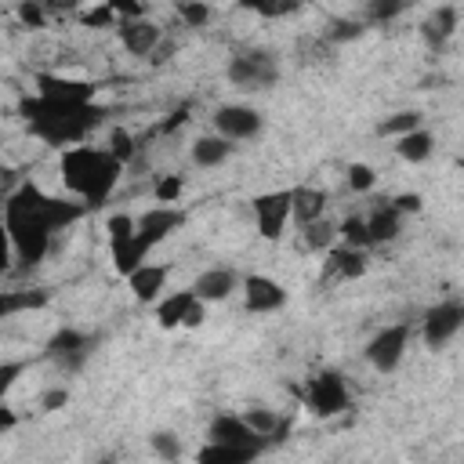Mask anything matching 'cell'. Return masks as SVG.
Listing matches in <instances>:
<instances>
[{"label": "cell", "mask_w": 464, "mask_h": 464, "mask_svg": "<svg viewBox=\"0 0 464 464\" xmlns=\"http://www.w3.org/2000/svg\"><path fill=\"white\" fill-rule=\"evenodd\" d=\"M250 210H254V225L261 232V239L279 243L286 232V221H290V188H272V192L254 196Z\"/></svg>", "instance_id": "obj_10"}, {"label": "cell", "mask_w": 464, "mask_h": 464, "mask_svg": "<svg viewBox=\"0 0 464 464\" xmlns=\"http://www.w3.org/2000/svg\"><path fill=\"white\" fill-rule=\"evenodd\" d=\"M167 276H170V268H167V265H152V261H141V265H138L134 272H127L123 279H127L130 294H134L141 304H149V301H156V297H160V290H163Z\"/></svg>", "instance_id": "obj_18"}, {"label": "cell", "mask_w": 464, "mask_h": 464, "mask_svg": "<svg viewBox=\"0 0 464 464\" xmlns=\"http://www.w3.org/2000/svg\"><path fill=\"white\" fill-rule=\"evenodd\" d=\"M192 304H196V294H192V290H174L170 297H163V301L156 304V323H160L163 330H174V326L185 323V315H188Z\"/></svg>", "instance_id": "obj_26"}, {"label": "cell", "mask_w": 464, "mask_h": 464, "mask_svg": "<svg viewBox=\"0 0 464 464\" xmlns=\"http://www.w3.org/2000/svg\"><path fill=\"white\" fill-rule=\"evenodd\" d=\"M80 18H83V25H87V29H109V25H116V14H112V7H109V4L91 7V11H83Z\"/></svg>", "instance_id": "obj_41"}, {"label": "cell", "mask_w": 464, "mask_h": 464, "mask_svg": "<svg viewBox=\"0 0 464 464\" xmlns=\"http://www.w3.org/2000/svg\"><path fill=\"white\" fill-rule=\"evenodd\" d=\"M243 420H246V424H250L265 442H268V439H279V435H283V428H286V420H283L279 413H272L268 406H254V410H246V413H243Z\"/></svg>", "instance_id": "obj_27"}, {"label": "cell", "mask_w": 464, "mask_h": 464, "mask_svg": "<svg viewBox=\"0 0 464 464\" xmlns=\"http://www.w3.org/2000/svg\"><path fill=\"white\" fill-rule=\"evenodd\" d=\"M44 7H47V11H76L80 0H44Z\"/></svg>", "instance_id": "obj_48"}, {"label": "cell", "mask_w": 464, "mask_h": 464, "mask_svg": "<svg viewBox=\"0 0 464 464\" xmlns=\"http://www.w3.org/2000/svg\"><path fill=\"white\" fill-rule=\"evenodd\" d=\"M366 272V254L355 246H337L326 254V276L334 279H355Z\"/></svg>", "instance_id": "obj_24"}, {"label": "cell", "mask_w": 464, "mask_h": 464, "mask_svg": "<svg viewBox=\"0 0 464 464\" xmlns=\"http://www.w3.org/2000/svg\"><path fill=\"white\" fill-rule=\"evenodd\" d=\"M188 221V214L178 207V203H156V207H149V210H141L138 218H134V246L149 257L167 236H174L181 225Z\"/></svg>", "instance_id": "obj_4"}, {"label": "cell", "mask_w": 464, "mask_h": 464, "mask_svg": "<svg viewBox=\"0 0 464 464\" xmlns=\"http://www.w3.org/2000/svg\"><path fill=\"white\" fill-rule=\"evenodd\" d=\"M105 4L112 7L116 22H120V18H141V14H145V0H105Z\"/></svg>", "instance_id": "obj_42"}, {"label": "cell", "mask_w": 464, "mask_h": 464, "mask_svg": "<svg viewBox=\"0 0 464 464\" xmlns=\"http://www.w3.org/2000/svg\"><path fill=\"white\" fill-rule=\"evenodd\" d=\"M207 439L210 442H239V446H257V450H265L268 442L243 420V413H232V410H221V413H214L210 417V424H207Z\"/></svg>", "instance_id": "obj_14"}, {"label": "cell", "mask_w": 464, "mask_h": 464, "mask_svg": "<svg viewBox=\"0 0 464 464\" xmlns=\"http://www.w3.org/2000/svg\"><path fill=\"white\" fill-rule=\"evenodd\" d=\"M14 14H18V22H22L25 29H44V25H47V7H44V0H22V4L14 7Z\"/></svg>", "instance_id": "obj_34"}, {"label": "cell", "mask_w": 464, "mask_h": 464, "mask_svg": "<svg viewBox=\"0 0 464 464\" xmlns=\"http://www.w3.org/2000/svg\"><path fill=\"white\" fill-rule=\"evenodd\" d=\"M29 370V359H4L0 362V402L7 399V392L18 384V377Z\"/></svg>", "instance_id": "obj_38"}, {"label": "cell", "mask_w": 464, "mask_h": 464, "mask_svg": "<svg viewBox=\"0 0 464 464\" xmlns=\"http://www.w3.org/2000/svg\"><path fill=\"white\" fill-rule=\"evenodd\" d=\"M228 83L243 91H265L279 80V62L272 51H243L228 62Z\"/></svg>", "instance_id": "obj_6"}, {"label": "cell", "mask_w": 464, "mask_h": 464, "mask_svg": "<svg viewBox=\"0 0 464 464\" xmlns=\"http://www.w3.org/2000/svg\"><path fill=\"white\" fill-rule=\"evenodd\" d=\"M174 11H178V18H181L188 29H203V25L210 22V7H207L203 0H178Z\"/></svg>", "instance_id": "obj_32"}, {"label": "cell", "mask_w": 464, "mask_h": 464, "mask_svg": "<svg viewBox=\"0 0 464 464\" xmlns=\"http://www.w3.org/2000/svg\"><path fill=\"white\" fill-rule=\"evenodd\" d=\"M14 254H11V239H7V225H4V192H0V276L11 268Z\"/></svg>", "instance_id": "obj_43"}, {"label": "cell", "mask_w": 464, "mask_h": 464, "mask_svg": "<svg viewBox=\"0 0 464 464\" xmlns=\"http://www.w3.org/2000/svg\"><path fill=\"white\" fill-rule=\"evenodd\" d=\"M326 214V192L315 185H294L290 188V218L297 225H308Z\"/></svg>", "instance_id": "obj_20"}, {"label": "cell", "mask_w": 464, "mask_h": 464, "mask_svg": "<svg viewBox=\"0 0 464 464\" xmlns=\"http://www.w3.org/2000/svg\"><path fill=\"white\" fill-rule=\"evenodd\" d=\"M149 446H152V453L163 457V460H178V457L185 453V446H181V439H178L174 431H152V435H149Z\"/></svg>", "instance_id": "obj_33"}, {"label": "cell", "mask_w": 464, "mask_h": 464, "mask_svg": "<svg viewBox=\"0 0 464 464\" xmlns=\"http://www.w3.org/2000/svg\"><path fill=\"white\" fill-rule=\"evenodd\" d=\"M94 348H98V334H87V330H76V326H62L58 334H51L44 355L51 362H58L62 370L76 373L94 355Z\"/></svg>", "instance_id": "obj_8"}, {"label": "cell", "mask_w": 464, "mask_h": 464, "mask_svg": "<svg viewBox=\"0 0 464 464\" xmlns=\"http://www.w3.org/2000/svg\"><path fill=\"white\" fill-rule=\"evenodd\" d=\"M51 301L47 290H4L0 286V319H11L18 312H36Z\"/></svg>", "instance_id": "obj_25"}, {"label": "cell", "mask_w": 464, "mask_h": 464, "mask_svg": "<svg viewBox=\"0 0 464 464\" xmlns=\"http://www.w3.org/2000/svg\"><path fill=\"white\" fill-rule=\"evenodd\" d=\"M109 152L127 167L130 160H134V152H138V145H134V138H130V130H123V127H116L112 134H109Z\"/></svg>", "instance_id": "obj_36"}, {"label": "cell", "mask_w": 464, "mask_h": 464, "mask_svg": "<svg viewBox=\"0 0 464 464\" xmlns=\"http://www.w3.org/2000/svg\"><path fill=\"white\" fill-rule=\"evenodd\" d=\"M18 112L25 120V130L54 149L87 141V134L94 127H102V120L109 116L105 105L91 102H76V98H47V94H29L18 102Z\"/></svg>", "instance_id": "obj_2"}, {"label": "cell", "mask_w": 464, "mask_h": 464, "mask_svg": "<svg viewBox=\"0 0 464 464\" xmlns=\"http://www.w3.org/2000/svg\"><path fill=\"white\" fill-rule=\"evenodd\" d=\"M410 337H413V326L410 323H392L384 330H377V337L366 344V362L377 370V373H392L406 348H410Z\"/></svg>", "instance_id": "obj_9"}, {"label": "cell", "mask_w": 464, "mask_h": 464, "mask_svg": "<svg viewBox=\"0 0 464 464\" xmlns=\"http://www.w3.org/2000/svg\"><path fill=\"white\" fill-rule=\"evenodd\" d=\"M105 228H109V243H123V239L134 236V218L130 214H112L105 221Z\"/></svg>", "instance_id": "obj_40"}, {"label": "cell", "mask_w": 464, "mask_h": 464, "mask_svg": "<svg viewBox=\"0 0 464 464\" xmlns=\"http://www.w3.org/2000/svg\"><path fill=\"white\" fill-rule=\"evenodd\" d=\"M362 33V22H334L330 40H355Z\"/></svg>", "instance_id": "obj_45"}, {"label": "cell", "mask_w": 464, "mask_h": 464, "mask_svg": "<svg viewBox=\"0 0 464 464\" xmlns=\"http://www.w3.org/2000/svg\"><path fill=\"white\" fill-rule=\"evenodd\" d=\"M181 192H185V178H181V174H163V178L152 185L156 203H178Z\"/></svg>", "instance_id": "obj_35"}, {"label": "cell", "mask_w": 464, "mask_h": 464, "mask_svg": "<svg viewBox=\"0 0 464 464\" xmlns=\"http://www.w3.org/2000/svg\"><path fill=\"white\" fill-rule=\"evenodd\" d=\"M406 4L410 0H370L366 4V18L370 22H392V18H399L406 11Z\"/></svg>", "instance_id": "obj_37"}, {"label": "cell", "mask_w": 464, "mask_h": 464, "mask_svg": "<svg viewBox=\"0 0 464 464\" xmlns=\"http://www.w3.org/2000/svg\"><path fill=\"white\" fill-rule=\"evenodd\" d=\"M214 130L228 141H250L265 130V116L250 105H218L214 109Z\"/></svg>", "instance_id": "obj_11"}, {"label": "cell", "mask_w": 464, "mask_h": 464, "mask_svg": "<svg viewBox=\"0 0 464 464\" xmlns=\"http://www.w3.org/2000/svg\"><path fill=\"white\" fill-rule=\"evenodd\" d=\"M420 112H413V109H406V112H392L388 120H381L377 123V134L381 138H399V134H406V130H413V127H420Z\"/></svg>", "instance_id": "obj_30"}, {"label": "cell", "mask_w": 464, "mask_h": 464, "mask_svg": "<svg viewBox=\"0 0 464 464\" xmlns=\"http://www.w3.org/2000/svg\"><path fill=\"white\" fill-rule=\"evenodd\" d=\"M116 36L123 44V51L138 54V58H149L156 54V47L163 44V25H156L152 18H120L116 22Z\"/></svg>", "instance_id": "obj_13"}, {"label": "cell", "mask_w": 464, "mask_h": 464, "mask_svg": "<svg viewBox=\"0 0 464 464\" xmlns=\"http://www.w3.org/2000/svg\"><path fill=\"white\" fill-rule=\"evenodd\" d=\"M65 402H69V392L65 388H47L40 395V410H62Z\"/></svg>", "instance_id": "obj_44"}, {"label": "cell", "mask_w": 464, "mask_h": 464, "mask_svg": "<svg viewBox=\"0 0 464 464\" xmlns=\"http://www.w3.org/2000/svg\"><path fill=\"white\" fill-rule=\"evenodd\" d=\"M392 203H395L399 214H417V210H420V196H417V192H402V196H395Z\"/></svg>", "instance_id": "obj_46"}, {"label": "cell", "mask_w": 464, "mask_h": 464, "mask_svg": "<svg viewBox=\"0 0 464 464\" xmlns=\"http://www.w3.org/2000/svg\"><path fill=\"white\" fill-rule=\"evenodd\" d=\"M33 83H36V94H47V98H76V102H91V98L98 94L94 83H87V80H69V76H58V72H36Z\"/></svg>", "instance_id": "obj_17"}, {"label": "cell", "mask_w": 464, "mask_h": 464, "mask_svg": "<svg viewBox=\"0 0 464 464\" xmlns=\"http://www.w3.org/2000/svg\"><path fill=\"white\" fill-rule=\"evenodd\" d=\"M457 22H460V11L453 7V4H439L424 22H420V36H424V44L439 54V51H446V44L453 40V33H457Z\"/></svg>", "instance_id": "obj_16"}, {"label": "cell", "mask_w": 464, "mask_h": 464, "mask_svg": "<svg viewBox=\"0 0 464 464\" xmlns=\"http://www.w3.org/2000/svg\"><path fill=\"white\" fill-rule=\"evenodd\" d=\"M348 188L352 192H370L373 185H377V174H373V167H366V163H348Z\"/></svg>", "instance_id": "obj_39"}, {"label": "cell", "mask_w": 464, "mask_h": 464, "mask_svg": "<svg viewBox=\"0 0 464 464\" xmlns=\"http://www.w3.org/2000/svg\"><path fill=\"white\" fill-rule=\"evenodd\" d=\"M14 424H18V413H14L11 406H4V402H0V431H11Z\"/></svg>", "instance_id": "obj_47"}, {"label": "cell", "mask_w": 464, "mask_h": 464, "mask_svg": "<svg viewBox=\"0 0 464 464\" xmlns=\"http://www.w3.org/2000/svg\"><path fill=\"white\" fill-rule=\"evenodd\" d=\"M239 290H243V304L246 312L254 315H265V312H279L286 304V290L283 283H276L272 276H261V272H250L239 279Z\"/></svg>", "instance_id": "obj_12"}, {"label": "cell", "mask_w": 464, "mask_h": 464, "mask_svg": "<svg viewBox=\"0 0 464 464\" xmlns=\"http://www.w3.org/2000/svg\"><path fill=\"white\" fill-rule=\"evenodd\" d=\"M431 149H435V138L424 127H413V130H406V134L395 138V156L406 160V163H424L431 156Z\"/></svg>", "instance_id": "obj_23"}, {"label": "cell", "mask_w": 464, "mask_h": 464, "mask_svg": "<svg viewBox=\"0 0 464 464\" xmlns=\"http://www.w3.org/2000/svg\"><path fill=\"white\" fill-rule=\"evenodd\" d=\"M366 232H370V246H381V243H392L395 236H399V228H402V214L395 210V203L392 199H381L366 218Z\"/></svg>", "instance_id": "obj_19"}, {"label": "cell", "mask_w": 464, "mask_h": 464, "mask_svg": "<svg viewBox=\"0 0 464 464\" xmlns=\"http://www.w3.org/2000/svg\"><path fill=\"white\" fill-rule=\"evenodd\" d=\"M257 453H261L257 446H239V442H207V446H199L196 460H199V464H246V460H254Z\"/></svg>", "instance_id": "obj_22"}, {"label": "cell", "mask_w": 464, "mask_h": 464, "mask_svg": "<svg viewBox=\"0 0 464 464\" xmlns=\"http://www.w3.org/2000/svg\"><path fill=\"white\" fill-rule=\"evenodd\" d=\"M243 11H254L261 18H286L301 7V0H236Z\"/></svg>", "instance_id": "obj_29"}, {"label": "cell", "mask_w": 464, "mask_h": 464, "mask_svg": "<svg viewBox=\"0 0 464 464\" xmlns=\"http://www.w3.org/2000/svg\"><path fill=\"white\" fill-rule=\"evenodd\" d=\"M297 228H301V239H304L308 250H330V243L337 239V225L326 221V214L308 221V225H297Z\"/></svg>", "instance_id": "obj_28"}, {"label": "cell", "mask_w": 464, "mask_h": 464, "mask_svg": "<svg viewBox=\"0 0 464 464\" xmlns=\"http://www.w3.org/2000/svg\"><path fill=\"white\" fill-rule=\"evenodd\" d=\"M181 123H185V109H181V112H174V116L163 123V130H174V127H181Z\"/></svg>", "instance_id": "obj_49"}, {"label": "cell", "mask_w": 464, "mask_h": 464, "mask_svg": "<svg viewBox=\"0 0 464 464\" xmlns=\"http://www.w3.org/2000/svg\"><path fill=\"white\" fill-rule=\"evenodd\" d=\"M58 174H62L65 188L87 210H98V207L109 203V196H112V188H116V181L123 174V163L109 149L76 141V145H65L58 152Z\"/></svg>", "instance_id": "obj_3"}, {"label": "cell", "mask_w": 464, "mask_h": 464, "mask_svg": "<svg viewBox=\"0 0 464 464\" xmlns=\"http://www.w3.org/2000/svg\"><path fill=\"white\" fill-rule=\"evenodd\" d=\"M232 152H236V141H228L225 134H203L192 141V163L196 167H221Z\"/></svg>", "instance_id": "obj_21"}, {"label": "cell", "mask_w": 464, "mask_h": 464, "mask_svg": "<svg viewBox=\"0 0 464 464\" xmlns=\"http://www.w3.org/2000/svg\"><path fill=\"white\" fill-rule=\"evenodd\" d=\"M460 326H464V304L457 297H446V301H439V304H431L424 312V319H420V341H424V348L439 352V348H446L460 334Z\"/></svg>", "instance_id": "obj_7"}, {"label": "cell", "mask_w": 464, "mask_h": 464, "mask_svg": "<svg viewBox=\"0 0 464 464\" xmlns=\"http://www.w3.org/2000/svg\"><path fill=\"white\" fill-rule=\"evenodd\" d=\"M83 214L87 207L80 199H58L36 181H18L11 192H4V225L14 261L22 268H36L47 257L54 232H65Z\"/></svg>", "instance_id": "obj_1"}, {"label": "cell", "mask_w": 464, "mask_h": 464, "mask_svg": "<svg viewBox=\"0 0 464 464\" xmlns=\"http://www.w3.org/2000/svg\"><path fill=\"white\" fill-rule=\"evenodd\" d=\"M337 236L344 239V246H355V250H366V246H370V232H366V221H362L359 214L344 218V221L337 225Z\"/></svg>", "instance_id": "obj_31"}, {"label": "cell", "mask_w": 464, "mask_h": 464, "mask_svg": "<svg viewBox=\"0 0 464 464\" xmlns=\"http://www.w3.org/2000/svg\"><path fill=\"white\" fill-rule=\"evenodd\" d=\"M301 399H304L308 413H315V417H337V413H344L352 406L348 384L334 370H323V373L308 377V384L301 388Z\"/></svg>", "instance_id": "obj_5"}, {"label": "cell", "mask_w": 464, "mask_h": 464, "mask_svg": "<svg viewBox=\"0 0 464 464\" xmlns=\"http://www.w3.org/2000/svg\"><path fill=\"white\" fill-rule=\"evenodd\" d=\"M239 272L236 268H225V265H218V268H207V272H199L196 279H192V294L203 301V304H214V301H225L236 286H239Z\"/></svg>", "instance_id": "obj_15"}]
</instances>
